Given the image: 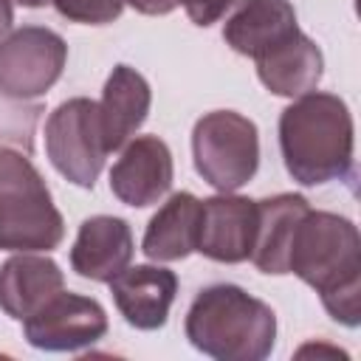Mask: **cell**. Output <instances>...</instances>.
<instances>
[{
    "mask_svg": "<svg viewBox=\"0 0 361 361\" xmlns=\"http://www.w3.org/2000/svg\"><path fill=\"white\" fill-rule=\"evenodd\" d=\"M240 0H178V6H183V11L189 14V20L195 25H212L217 23L228 8H234Z\"/></svg>",
    "mask_w": 361,
    "mask_h": 361,
    "instance_id": "20",
    "label": "cell"
},
{
    "mask_svg": "<svg viewBox=\"0 0 361 361\" xmlns=\"http://www.w3.org/2000/svg\"><path fill=\"white\" fill-rule=\"evenodd\" d=\"M11 23H14V8H11V0H0V39L11 31Z\"/></svg>",
    "mask_w": 361,
    "mask_h": 361,
    "instance_id": "22",
    "label": "cell"
},
{
    "mask_svg": "<svg viewBox=\"0 0 361 361\" xmlns=\"http://www.w3.org/2000/svg\"><path fill=\"white\" fill-rule=\"evenodd\" d=\"M254 62L259 82L274 96H288V99H299L316 90L324 73V56L319 45L302 31H293L288 39H282Z\"/></svg>",
    "mask_w": 361,
    "mask_h": 361,
    "instance_id": "14",
    "label": "cell"
},
{
    "mask_svg": "<svg viewBox=\"0 0 361 361\" xmlns=\"http://www.w3.org/2000/svg\"><path fill=\"white\" fill-rule=\"evenodd\" d=\"M200 200L192 192H175L149 220L141 251L155 262H175L197 248Z\"/></svg>",
    "mask_w": 361,
    "mask_h": 361,
    "instance_id": "18",
    "label": "cell"
},
{
    "mask_svg": "<svg viewBox=\"0 0 361 361\" xmlns=\"http://www.w3.org/2000/svg\"><path fill=\"white\" fill-rule=\"evenodd\" d=\"M59 290H65V276L48 257L17 251L0 265V310L17 322L34 316Z\"/></svg>",
    "mask_w": 361,
    "mask_h": 361,
    "instance_id": "13",
    "label": "cell"
},
{
    "mask_svg": "<svg viewBox=\"0 0 361 361\" xmlns=\"http://www.w3.org/2000/svg\"><path fill=\"white\" fill-rule=\"evenodd\" d=\"M113 302L124 322L135 330H158L166 324L178 293V276L161 265H127L110 282Z\"/></svg>",
    "mask_w": 361,
    "mask_h": 361,
    "instance_id": "11",
    "label": "cell"
},
{
    "mask_svg": "<svg viewBox=\"0 0 361 361\" xmlns=\"http://www.w3.org/2000/svg\"><path fill=\"white\" fill-rule=\"evenodd\" d=\"M175 178L172 152L158 135H138L124 144L121 158L110 169V192L133 209L158 203Z\"/></svg>",
    "mask_w": 361,
    "mask_h": 361,
    "instance_id": "9",
    "label": "cell"
},
{
    "mask_svg": "<svg viewBox=\"0 0 361 361\" xmlns=\"http://www.w3.org/2000/svg\"><path fill=\"white\" fill-rule=\"evenodd\" d=\"M296 25V11L288 0H245L223 25V39L243 56H262L282 39H288Z\"/></svg>",
    "mask_w": 361,
    "mask_h": 361,
    "instance_id": "17",
    "label": "cell"
},
{
    "mask_svg": "<svg viewBox=\"0 0 361 361\" xmlns=\"http://www.w3.org/2000/svg\"><path fill=\"white\" fill-rule=\"evenodd\" d=\"M307 200L293 192H282L257 200V237L251 248V262L262 274H288V254L299 220L307 214Z\"/></svg>",
    "mask_w": 361,
    "mask_h": 361,
    "instance_id": "16",
    "label": "cell"
},
{
    "mask_svg": "<svg viewBox=\"0 0 361 361\" xmlns=\"http://www.w3.org/2000/svg\"><path fill=\"white\" fill-rule=\"evenodd\" d=\"M45 152L65 180L93 189L110 152L102 130L99 102L85 96L62 102L45 121Z\"/></svg>",
    "mask_w": 361,
    "mask_h": 361,
    "instance_id": "6",
    "label": "cell"
},
{
    "mask_svg": "<svg viewBox=\"0 0 361 361\" xmlns=\"http://www.w3.org/2000/svg\"><path fill=\"white\" fill-rule=\"evenodd\" d=\"M149 104H152V93L147 79L130 65H116L104 82L99 102L102 130L110 152L121 149L138 133V127L147 121Z\"/></svg>",
    "mask_w": 361,
    "mask_h": 361,
    "instance_id": "15",
    "label": "cell"
},
{
    "mask_svg": "<svg viewBox=\"0 0 361 361\" xmlns=\"http://www.w3.org/2000/svg\"><path fill=\"white\" fill-rule=\"evenodd\" d=\"M192 155L197 175L209 186L217 192H237L259 166L257 124L234 110L206 113L192 130Z\"/></svg>",
    "mask_w": 361,
    "mask_h": 361,
    "instance_id": "5",
    "label": "cell"
},
{
    "mask_svg": "<svg viewBox=\"0 0 361 361\" xmlns=\"http://www.w3.org/2000/svg\"><path fill=\"white\" fill-rule=\"evenodd\" d=\"M68 62L65 39L42 25H23L0 39V96L25 102L45 96Z\"/></svg>",
    "mask_w": 361,
    "mask_h": 361,
    "instance_id": "7",
    "label": "cell"
},
{
    "mask_svg": "<svg viewBox=\"0 0 361 361\" xmlns=\"http://www.w3.org/2000/svg\"><path fill=\"white\" fill-rule=\"evenodd\" d=\"M186 338L217 361H262L276 341V313L240 285L217 282L195 296Z\"/></svg>",
    "mask_w": 361,
    "mask_h": 361,
    "instance_id": "3",
    "label": "cell"
},
{
    "mask_svg": "<svg viewBox=\"0 0 361 361\" xmlns=\"http://www.w3.org/2000/svg\"><path fill=\"white\" fill-rule=\"evenodd\" d=\"M257 237V200L220 192L200 200V231L197 248L214 262H245Z\"/></svg>",
    "mask_w": 361,
    "mask_h": 361,
    "instance_id": "10",
    "label": "cell"
},
{
    "mask_svg": "<svg viewBox=\"0 0 361 361\" xmlns=\"http://www.w3.org/2000/svg\"><path fill=\"white\" fill-rule=\"evenodd\" d=\"M51 3L65 20L85 23V25L113 23L124 8V0H51Z\"/></svg>",
    "mask_w": 361,
    "mask_h": 361,
    "instance_id": "19",
    "label": "cell"
},
{
    "mask_svg": "<svg viewBox=\"0 0 361 361\" xmlns=\"http://www.w3.org/2000/svg\"><path fill=\"white\" fill-rule=\"evenodd\" d=\"M124 3H130L135 11H141V14H152V17H158V14H169V11L178 8V0H124Z\"/></svg>",
    "mask_w": 361,
    "mask_h": 361,
    "instance_id": "21",
    "label": "cell"
},
{
    "mask_svg": "<svg viewBox=\"0 0 361 361\" xmlns=\"http://www.w3.org/2000/svg\"><path fill=\"white\" fill-rule=\"evenodd\" d=\"M62 237L65 223L39 169L20 149L0 144V248L54 251Z\"/></svg>",
    "mask_w": 361,
    "mask_h": 361,
    "instance_id": "4",
    "label": "cell"
},
{
    "mask_svg": "<svg viewBox=\"0 0 361 361\" xmlns=\"http://www.w3.org/2000/svg\"><path fill=\"white\" fill-rule=\"evenodd\" d=\"M288 274H296L319 296L330 319L344 327L361 322V237L353 220L333 212H313L299 220Z\"/></svg>",
    "mask_w": 361,
    "mask_h": 361,
    "instance_id": "1",
    "label": "cell"
},
{
    "mask_svg": "<svg viewBox=\"0 0 361 361\" xmlns=\"http://www.w3.org/2000/svg\"><path fill=\"white\" fill-rule=\"evenodd\" d=\"M23 333L37 350L76 353L96 344L107 333V313L90 296L59 290L23 322Z\"/></svg>",
    "mask_w": 361,
    "mask_h": 361,
    "instance_id": "8",
    "label": "cell"
},
{
    "mask_svg": "<svg viewBox=\"0 0 361 361\" xmlns=\"http://www.w3.org/2000/svg\"><path fill=\"white\" fill-rule=\"evenodd\" d=\"M135 243L130 223L113 214L87 217L71 248V268L93 282H110L133 259Z\"/></svg>",
    "mask_w": 361,
    "mask_h": 361,
    "instance_id": "12",
    "label": "cell"
},
{
    "mask_svg": "<svg viewBox=\"0 0 361 361\" xmlns=\"http://www.w3.org/2000/svg\"><path fill=\"white\" fill-rule=\"evenodd\" d=\"M11 3H17V6H25V8H42V6H48L51 0H11Z\"/></svg>",
    "mask_w": 361,
    "mask_h": 361,
    "instance_id": "23",
    "label": "cell"
},
{
    "mask_svg": "<svg viewBox=\"0 0 361 361\" xmlns=\"http://www.w3.org/2000/svg\"><path fill=\"white\" fill-rule=\"evenodd\" d=\"M355 127L344 99L310 90L279 116V149L288 175L302 186L353 178Z\"/></svg>",
    "mask_w": 361,
    "mask_h": 361,
    "instance_id": "2",
    "label": "cell"
}]
</instances>
